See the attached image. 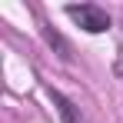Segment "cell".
<instances>
[{"mask_svg": "<svg viewBox=\"0 0 123 123\" xmlns=\"http://www.w3.org/2000/svg\"><path fill=\"white\" fill-rule=\"evenodd\" d=\"M53 103H57V110H60V120H63V123H83V117L77 113V106L67 100L63 93H57V90H53Z\"/></svg>", "mask_w": 123, "mask_h": 123, "instance_id": "2", "label": "cell"}, {"mask_svg": "<svg viewBox=\"0 0 123 123\" xmlns=\"http://www.w3.org/2000/svg\"><path fill=\"white\" fill-rule=\"evenodd\" d=\"M67 13L73 17V20L80 23L86 33H103V30H110V13L97 7V3H73V7H67Z\"/></svg>", "mask_w": 123, "mask_h": 123, "instance_id": "1", "label": "cell"}]
</instances>
